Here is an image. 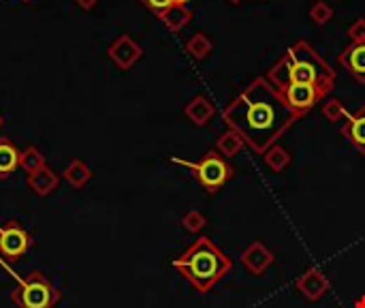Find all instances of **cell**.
Wrapping results in <instances>:
<instances>
[{"instance_id": "1", "label": "cell", "mask_w": 365, "mask_h": 308, "mask_svg": "<svg viewBox=\"0 0 365 308\" xmlns=\"http://www.w3.org/2000/svg\"><path fill=\"white\" fill-rule=\"evenodd\" d=\"M299 118L267 77H256L223 110V122L260 157Z\"/></svg>"}, {"instance_id": "2", "label": "cell", "mask_w": 365, "mask_h": 308, "mask_svg": "<svg viewBox=\"0 0 365 308\" xmlns=\"http://www.w3.org/2000/svg\"><path fill=\"white\" fill-rule=\"evenodd\" d=\"M267 79L276 90L286 84H312L329 96L336 88V71L307 41L291 45L286 54L270 69Z\"/></svg>"}, {"instance_id": "3", "label": "cell", "mask_w": 365, "mask_h": 308, "mask_svg": "<svg viewBox=\"0 0 365 308\" xmlns=\"http://www.w3.org/2000/svg\"><path fill=\"white\" fill-rule=\"evenodd\" d=\"M173 268L197 293H207L231 272L233 264L210 238H199L173 262Z\"/></svg>"}, {"instance_id": "4", "label": "cell", "mask_w": 365, "mask_h": 308, "mask_svg": "<svg viewBox=\"0 0 365 308\" xmlns=\"http://www.w3.org/2000/svg\"><path fill=\"white\" fill-rule=\"evenodd\" d=\"M0 266L18 281V287L11 291V300L18 304V308H54L60 302V291L49 283L41 270H32L22 278L5 264L3 257H0Z\"/></svg>"}, {"instance_id": "5", "label": "cell", "mask_w": 365, "mask_h": 308, "mask_svg": "<svg viewBox=\"0 0 365 308\" xmlns=\"http://www.w3.org/2000/svg\"><path fill=\"white\" fill-rule=\"evenodd\" d=\"M171 161L182 165V167H186V169H190V174L199 180V184L210 195L218 193L235 174L233 165L225 157H220L216 150L205 152L203 157L199 161H194V163L184 161V159H171Z\"/></svg>"}, {"instance_id": "6", "label": "cell", "mask_w": 365, "mask_h": 308, "mask_svg": "<svg viewBox=\"0 0 365 308\" xmlns=\"http://www.w3.org/2000/svg\"><path fill=\"white\" fill-rule=\"evenodd\" d=\"M30 248L32 238L18 221H9L0 227V257H5L9 262H20Z\"/></svg>"}, {"instance_id": "7", "label": "cell", "mask_w": 365, "mask_h": 308, "mask_svg": "<svg viewBox=\"0 0 365 308\" xmlns=\"http://www.w3.org/2000/svg\"><path fill=\"white\" fill-rule=\"evenodd\" d=\"M278 92L282 94L286 105L299 116L307 114L317 103H321L327 96L321 88L312 86V84H286V86L278 88Z\"/></svg>"}, {"instance_id": "8", "label": "cell", "mask_w": 365, "mask_h": 308, "mask_svg": "<svg viewBox=\"0 0 365 308\" xmlns=\"http://www.w3.org/2000/svg\"><path fill=\"white\" fill-rule=\"evenodd\" d=\"M107 56H109V60H112L120 71H128V69L135 67V63L141 60L143 49H141V45H139L133 37L120 34V37L107 47Z\"/></svg>"}, {"instance_id": "9", "label": "cell", "mask_w": 365, "mask_h": 308, "mask_svg": "<svg viewBox=\"0 0 365 308\" xmlns=\"http://www.w3.org/2000/svg\"><path fill=\"white\" fill-rule=\"evenodd\" d=\"M331 287V281L327 278V274L319 268H307L297 281H295V289L310 302H319Z\"/></svg>"}, {"instance_id": "10", "label": "cell", "mask_w": 365, "mask_h": 308, "mask_svg": "<svg viewBox=\"0 0 365 308\" xmlns=\"http://www.w3.org/2000/svg\"><path fill=\"white\" fill-rule=\"evenodd\" d=\"M274 252L263 244V242H252L244 252H241V266L244 270H248L252 276H260L265 274L267 268L274 264Z\"/></svg>"}, {"instance_id": "11", "label": "cell", "mask_w": 365, "mask_h": 308, "mask_svg": "<svg viewBox=\"0 0 365 308\" xmlns=\"http://www.w3.org/2000/svg\"><path fill=\"white\" fill-rule=\"evenodd\" d=\"M216 114V108H214V103L207 98L205 94H197L192 96L188 103H186V108H184V116L197 124V127H205L207 122H210Z\"/></svg>"}, {"instance_id": "12", "label": "cell", "mask_w": 365, "mask_h": 308, "mask_svg": "<svg viewBox=\"0 0 365 308\" xmlns=\"http://www.w3.org/2000/svg\"><path fill=\"white\" fill-rule=\"evenodd\" d=\"M342 135L352 143L359 154H365V108H359L354 114H348Z\"/></svg>"}, {"instance_id": "13", "label": "cell", "mask_w": 365, "mask_h": 308, "mask_svg": "<svg viewBox=\"0 0 365 308\" xmlns=\"http://www.w3.org/2000/svg\"><path fill=\"white\" fill-rule=\"evenodd\" d=\"M338 63L359 82V84H365V45H348Z\"/></svg>"}, {"instance_id": "14", "label": "cell", "mask_w": 365, "mask_h": 308, "mask_svg": "<svg viewBox=\"0 0 365 308\" xmlns=\"http://www.w3.org/2000/svg\"><path fill=\"white\" fill-rule=\"evenodd\" d=\"M58 182H60V178L54 172H51L47 165H43L41 169L28 174V180H26V184L30 186V191L36 193L39 197H47L49 193H54L56 186H58Z\"/></svg>"}, {"instance_id": "15", "label": "cell", "mask_w": 365, "mask_h": 308, "mask_svg": "<svg viewBox=\"0 0 365 308\" xmlns=\"http://www.w3.org/2000/svg\"><path fill=\"white\" fill-rule=\"evenodd\" d=\"M22 150L11 139H0V180L9 178L20 167Z\"/></svg>"}, {"instance_id": "16", "label": "cell", "mask_w": 365, "mask_h": 308, "mask_svg": "<svg viewBox=\"0 0 365 308\" xmlns=\"http://www.w3.org/2000/svg\"><path fill=\"white\" fill-rule=\"evenodd\" d=\"M159 20L167 26L169 32H180L190 20H192V11L188 7H182V5H171L169 9H165Z\"/></svg>"}, {"instance_id": "17", "label": "cell", "mask_w": 365, "mask_h": 308, "mask_svg": "<svg viewBox=\"0 0 365 308\" xmlns=\"http://www.w3.org/2000/svg\"><path fill=\"white\" fill-rule=\"evenodd\" d=\"M62 178L75 188V191H81L88 182H90V178H92V172H90V167L84 163V161H79V159H73L71 163H69V167L65 169V174H62Z\"/></svg>"}, {"instance_id": "18", "label": "cell", "mask_w": 365, "mask_h": 308, "mask_svg": "<svg viewBox=\"0 0 365 308\" xmlns=\"http://www.w3.org/2000/svg\"><path fill=\"white\" fill-rule=\"evenodd\" d=\"M212 49H214V43L205 32H194L186 41V51H188V56L194 58V60H205L207 56L212 54Z\"/></svg>"}, {"instance_id": "19", "label": "cell", "mask_w": 365, "mask_h": 308, "mask_svg": "<svg viewBox=\"0 0 365 308\" xmlns=\"http://www.w3.org/2000/svg\"><path fill=\"white\" fill-rule=\"evenodd\" d=\"M263 161H265V165H267L274 174H280V172H284V169L291 165V152H288L286 148H282L280 143H274L272 148L265 150Z\"/></svg>"}, {"instance_id": "20", "label": "cell", "mask_w": 365, "mask_h": 308, "mask_svg": "<svg viewBox=\"0 0 365 308\" xmlns=\"http://www.w3.org/2000/svg\"><path fill=\"white\" fill-rule=\"evenodd\" d=\"M244 148V139L239 137V133H235L233 129L225 131L218 141H216V152L220 154V157H225L227 161L233 159L235 154H239V150Z\"/></svg>"}, {"instance_id": "21", "label": "cell", "mask_w": 365, "mask_h": 308, "mask_svg": "<svg viewBox=\"0 0 365 308\" xmlns=\"http://www.w3.org/2000/svg\"><path fill=\"white\" fill-rule=\"evenodd\" d=\"M45 165V159H43V154L39 152V148L34 146H28L26 150H22V159H20V167L28 174L41 169Z\"/></svg>"}, {"instance_id": "22", "label": "cell", "mask_w": 365, "mask_h": 308, "mask_svg": "<svg viewBox=\"0 0 365 308\" xmlns=\"http://www.w3.org/2000/svg\"><path fill=\"white\" fill-rule=\"evenodd\" d=\"M331 18H333V7L327 3V0H317V3L312 5V9H310V20L314 22L317 26L329 24Z\"/></svg>"}, {"instance_id": "23", "label": "cell", "mask_w": 365, "mask_h": 308, "mask_svg": "<svg viewBox=\"0 0 365 308\" xmlns=\"http://www.w3.org/2000/svg\"><path fill=\"white\" fill-rule=\"evenodd\" d=\"M323 116L329 120V122H338V120H344V118H348V112H346V108H344V103L340 101V98H327L325 103H323Z\"/></svg>"}, {"instance_id": "24", "label": "cell", "mask_w": 365, "mask_h": 308, "mask_svg": "<svg viewBox=\"0 0 365 308\" xmlns=\"http://www.w3.org/2000/svg\"><path fill=\"white\" fill-rule=\"evenodd\" d=\"M207 225V219L199 212V210H190L182 217V227L188 231V233H199L203 231Z\"/></svg>"}, {"instance_id": "25", "label": "cell", "mask_w": 365, "mask_h": 308, "mask_svg": "<svg viewBox=\"0 0 365 308\" xmlns=\"http://www.w3.org/2000/svg\"><path fill=\"white\" fill-rule=\"evenodd\" d=\"M346 34L350 37V41H352L354 45H365V18L354 20V22L348 26Z\"/></svg>"}, {"instance_id": "26", "label": "cell", "mask_w": 365, "mask_h": 308, "mask_svg": "<svg viewBox=\"0 0 365 308\" xmlns=\"http://www.w3.org/2000/svg\"><path fill=\"white\" fill-rule=\"evenodd\" d=\"M141 3L156 15H161L165 9H169L173 5V0H141Z\"/></svg>"}, {"instance_id": "27", "label": "cell", "mask_w": 365, "mask_h": 308, "mask_svg": "<svg viewBox=\"0 0 365 308\" xmlns=\"http://www.w3.org/2000/svg\"><path fill=\"white\" fill-rule=\"evenodd\" d=\"M96 3H98V0H75V5H77L81 11H90V9H94Z\"/></svg>"}, {"instance_id": "28", "label": "cell", "mask_w": 365, "mask_h": 308, "mask_svg": "<svg viewBox=\"0 0 365 308\" xmlns=\"http://www.w3.org/2000/svg\"><path fill=\"white\" fill-rule=\"evenodd\" d=\"M354 308H365V295H361V297L354 302Z\"/></svg>"}, {"instance_id": "29", "label": "cell", "mask_w": 365, "mask_h": 308, "mask_svg": "<svg viewBox=\"0 0 365 308\" xmlns=\"http://www.w3.org/2000/svg\"><path fill=\"white\" fill-rule=\"evenodd\" d=\"M190 3V0H173V5H182V7H186Z\"/></svg>"}, {"instance_id": "30", "label": "cell", "mask_w": 365, "mask_h": 308, "mask_svg": "<svg viewBox=\"0 0 365 308\" xmlns=\"http://www.w3.org/2000/svg\"><path fill=\"white\" fill-rule=\"evenodd\" d=\"M229 3H231V5H239V3H241V0H229Z\"/></svg>"}, {"instance_id": "31", "label": "cell", "mask_w": 365, "mask_h": 308, "mask_svg": "<svg viewBox=\"0 0 365 308\" xmlns=\"http://www.w3.org/2000/svg\"><path fill=\"white\" fill-rule=\"evenodd\" d=\"M0 127H3V116H0Z\"/></svg>"}]
</instances>
